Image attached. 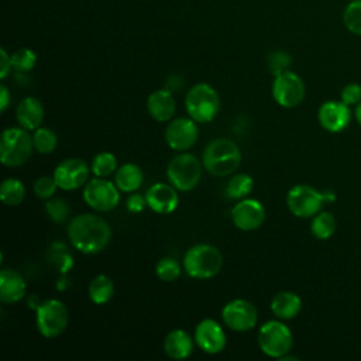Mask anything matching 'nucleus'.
Listing matches in <instances>:
<instances>
[{
    "mask_svg": "<svg viewBox=\"0 0 361 361\" xmlns=\"http://www.w3.org/2000/svg\"><path fill=\"white\" fill-rule=\"evenodd\" d=\"M178 189L169 183H154L145 193L147 206L158 214H169L176 210L179 204Z\"/></svg>",
    "mask_w": 361,
    "mask_h": 361,
    "instance_id": "obj_18",
    "label": "nucleus"
},
{
    "mask_svg": "<svg viewBox=\"0 0 361 361\" xmlns=\"http://www.w3.org/2000/svg\"><path fill=\"white\" fill-rule=\"evenodd\" d=\"M185 107L196 123H210L220 110V97L207 83H196L185 97Z\"/></svg>",
    "mask_w": 361,
    "mask_h": 361,
    "instance_id": "obj_5",
    "label": "nucleus"
},
{
    "mask_svg": "<svg viewBox=\"0 0 361 361\" xmlns=\"http://www.w3.org/2000/svg\"><path fill=\"white\" fill-rule=\"evenodd\" d=\"M126 206H127V210L131 213H141L147 206V199H145V196H142L140 193H133L127 199Z\"/></svg>",
    "mask_w": 361,
    "mask_h": 361,
    "instance_id": "obj_39",
    "label": "nucleus"
},
{
    "mask_svg": "<svg viewBox=\"0 0 361 361\" xmlns=\"http://www.w3.org/2000/svg\"><path fill=\"white\" fill-rule=\"evenodd\" d=\"M90 168L80 158H68L62 161L54 171L58 188L63 190H76L89 180Z\"/></svg>",
    "mask_w": 361,
    "mask_h": 361,
    "instance_id": "obj_14",
    "label": "nucleus"
},
{
    "mask_svg": "<svg viewBox=\"0 0 361 361\" xmlns=\"http://www.w3.org/2000/svg\"><path fill=\"white\" fill-rule=\"evenodd\" d=\"M71 244L82 254H97L103 251L111 238L109 223L97 214L83 213L71 219L68 224Z\"/></svg>",
    "mask_w": 361,
    "mask_h": 361,
    "instance_id": "obj_1",
    "label": "nucleus"
},
{
    "mask_svg": "<svg viewBox=\"0 0 361 361\" xmlns=\"http://www.w3.org/2000/svg\"><path fill=\"white\" fill-rule=\"evenodd\" d=\"M164 350L165 354L172 360H186L193 353V340L188 331L175 329L165 336Z\"/></svg>",
    "mask_w": 361,
    "mask_h": 361,
    "instance_id": "obj_22",
    "label": "nucleus"
},
{
    "mask_svg": "<svg viewBox=\"0 0 361 361\" xmlns=\"http://www.w3.org/2000/svg\"><path fill=\"white\" fill-rule=\"evenodd\" d=\"M254 188V180L248 173H235L226 185V196L233 200L245 199Z\"/></svg>",
    "mask_w": 361,
    "mask_h": 361,
    "instance_id": "obj_27",
    "label": "nucleus"
},
{
    "mask_svg": "<svg viewBox=\"0 0 361 361\" xmlns=\"http://www.w3.org/2000/svg\"><path fill=\"white\" fill-rule=\"evenodd\" d=\"M317 120L326 131L340 133L350 124V120H351L350 106H347L341 100L324 102L319 107Z\"/></svg>",
    "mask_w": 361,
    "mask_h": 361,
    "instance_id": "obj_17",
    "label": "nucleus"
},
{
    "mask_svg": "<svg viewBox=\"0 0 361 361\" xmlns=\"http://www.w3.org/2000/svg\"><path fill=\"white\" fill-rule=\"evenodd\" d=\"M221 319L230 330L244 333L255 327L258 313L251 302L245 299H233L224 305Z\"/></svg>",
    "mask_w": 361,
    "mask_h": 361,
    "instance_id": "obj_12",
    "label": "nucleus"
},
{
    "mask_svg": "<svg viewBox=\"0 0 361 361\" xmlns=\"http://www.w3.org/2000/svg\"><path fill=\"white\" fill-rule=\"evenodd\" d=\"M32 135L23 127H10L1 133L0 161L4 166H20L25 164L34 151Z\"/></svg>",
    "mask_w": 361,
    "mask_h": 361,
    "instance_id": "obj_4",
    "label": "nucleus"
},
{
    "mask_svg": "<svg viewBox=\"0 0 361 361\" xmlns=\"http://www.w3.org/2000/svg\"><path fill=\"white\" fill-rule=\"evenodd\" d=\"M305 94L306 87L298 73L285 71L275 76L272 82V97L279 106L285 109L296 107L303 102Z\"/></svg>",
    "mask_w": 361,
    "mask_h": 361,
    "instance_id": "obj_10",
    "label": "nucleus"
},
{
    "mask_svg": "<svg viewBox=\"0 0 361 361\" xmlns=\"http://www.w3.org/2000/svg\"><path fill=\"white\" fill-rule=\"evenodd\" d=\"M341 102L347 106H357L361 102V86L357 83H348L341 90Z\"/></svg>",
    "mask_w": 361,
    "mask_h": 361,
    "instance_id": "obj_37",
    "label": "nucleus"
},
{
    "mask_svg": "<svg viewBox=\"0 0 361 361\" xmlns=\"http://www.w3.org/2000/svg\"><path fill=\"white\" fill-rule=\"evenodd\" d=\"M45 212L55 223H65L71 214V207L68 202L62 197H52L48 199L45 203Z\"/></svg>",
    "mask_w": 361,
    "mask_h": 361,
    "instance_id": "obj_34",
    "label": "nucleus"
},
{
    "mask_svg": "<svg viewBox=\"0 0 361 361\" xmlns=\"http://www.w3.org/2000/svg\"><path fill=\"white\" fill-rule=\"evenodd\" d=\"M16 117H17V123L20 127L25 128V130H37L38 127H41L44 117H45V110L42 103L34 97V96H28L24 97L16 110Z\"/></svg>",
    "mask_w": 361,
    "mask_h": 361,
    "instance_id": "obj_20",
    "label": "nucleus"
},
{
    "mask_svg": "<svg viewBox=\"0 0 361 361\" xmlns=\"http://www.w3.org/2000/svg\"><path fill=\"white\" fill-rule=\"evenodd\" d=\"M10 104V92L6 85H0V110L4 111Z\"/></svg>",
    "mask_w": 361,
    "mask_h": 361,
    "instance_id": "obj_41",
    "label": "nucleus"
},
{
    "mask_svg": "<svg viewBox=\"0 0 361 361\" xmlns=\"http://www.w3.org/2000/svg\"><path fill=\"white\" fill-rule=\"evenodd\" d=\"M324 203V193L305 183L290 188L286 196V204L289 212L300 219L313 217L322 210Z\"/></svg>",
    "mask_w": 361,
    "mask_h": 361,
    "instance_id": "obj_9",
    "label": "nucleus"
},
{
    "mask_svg": "<svg viewBox=\"0 0 361 361\" xmlns=\"http://www.w3.org/2000/svg\"><path fill=\"white\" fill-rule=\"evenodd\" d=\"M258 345L261 351L272 358H282L293 345L292 331L279 320H269L259 327Z\"/></svg>",
    "mask_w": 361,
    "mask_h": 361,
    "instance_id": "obj_7",
    "label": "nucleus"
},
{
    "mask_svg": "<svg viewBox=\"0 0 361 361\" xmlns=\"http://www.w3.org/2000/svg\"><path fill=\"white\" fill-rule=\"evenodd\" d=\"M195 341L207 354H219L226 348L227 337L223 327L213 319H203L195 329Z\"/></svg>",
    "mask_w": 361,
    "mask_h": 361,
    "instance_id": "obj_16",
    "label": "nucleus"
},
{
    "mask_svg": "<svg viewBox=\"0 0 361 361\" xmlns=\"http://www.w3.org/2000/svg\"><path fill=\"white\" fill-rule=\"evenodd\" d=\"M58 183L54 176H39L34 185L32 190L39 199H51L56 192Z\"/></svg>",
    "mask_w": 361,
    "mask_h": 361,
    "instance_id": "obj_36",
    "label": "nucleus"
},
{
    "mask_svg": "<svg viewBox=\"0 0 361 361\" xmlns=\"http://www.w3.org/2000/svg\"><path fill=\"white\" fill-rule=\"evenodd\" d=\"M56 248H54V255H52V259H55V264H56V268L61 269V272H66L71 269L72 267V257L69 254L65 252V247L59 243L55 244Z\"/></svg>",
    "mask_w": 361,
    "mask_h": 361,
    "instance_id": "obj_38",
    "label": "nucleus"
},
{
    "mask_svg": "<svg viewBox=\"0 0 361 361\" xmlns=\"http://www.w3.org/2000/svg\"><path fill=\"white\" fill-rule=\"evenodd\" d=\"M83 200L96 212H110L120 202V189L116 183L96 176L85 185Z\"/></svg>",
    "mask_w": 361,
    "mask_h": 361,
    "instance_id": "obj_11",
    "label": "nucleus"
},
{
    "mask_svg": "<svg viewBox=\"0 0 361 361\" xmlns=\"http://www.w3.org/2000/svg\"><path fill=\"white\" fill-rule=\"evenodd\" d=\"M203 166L213 176L231 175L241 162V151L237 144L228 138H216L210 141L203 151Z\"/></svg>",
    "mask_w": 361,
    "mask_h": 361,
    "instance_id": "obj_2",
    "label": "nucleus"
},
{
    "mask_svg": "<svg viewBox=\"0 0 361 361\" xmlns=\"http://www.w3.org/2000/svg\"><path fill=\"white\" fill-rule=\"evenodd\" d=\"M202 176V162L188 152L175 155L166 166V178L172 186L180 192H189L199 183Z\"/></svg>",
    "mask_w": 361,
    "mask_h": 361,
    "instance_id": "obj_6",
    "label": "nucleus"
},
{
    "mask_svg": "<svg viewBox=\"0 0 361 361\" xmlns=\"http://www.w3.org/2000/svg\"><path fill=\"white\" fill-rule=\"evenodd\" d=\"M13 69L18 72H30L37 63V54L30 48H18L11 55Z\"/></svg>",
    "mask_w": 361,
    "mask_h": 361,
    "instance_id": "obj_33",
    "label": "nucleus"
},
{
    "mask_svg": "<svg viewBox=\"0 0 361 361\" xmlns=\"http://www.w3.org/2000/svg\"><path fill=\"white\" fill-rule=\"evenodd\" d=\"M223 267L220 251L212 244H196L183 255V269L193 279H210Z\"/></svg>",
    "mask_w": 361,
    "mask_h": 361,
    "instance_id": "obj_3",
    "label": "nucleus"
},
{
    "mask_svg": "<svg viewBox=\"0 0 361 361\" xmlns=\"http://www.w3.org/2000/svg\"><path fill=\"white\" fill-rule=\"evenodd\" d=\"M302 309V299L290 292L282 290L278 292L271 300V312L281 320L293 319Z\"/></svg>",
    "mask_w": 361,
    "mask_h": 361,
    "instance_id": "obj_23",
    "label": "nucleus"
},
{
    "mask_svg": "<svg viewBox=\"0 0 361 361\" xmlns=\"http://www.w3.org/2000/svg\"><path fill=\"white\" fill-rule=\"evenodd\" d=\"M355 120L361 126V102L355 106Z\"/></svg>",
    "mask_w": 361,
    "mask_h": 361,
    "instance_id": "obj_43",
    "label": "nucleus"
},
{
    "mask_svg": "<svg viewBox=\"0 0 361 361\" xmlns=\"http://www.w3.org/2000/svg\"><path fill=\"white\" fill-rule=\"evenodd\" d=\"M147 110L155 121H169L176 110V103L172 92L169 89L154 90L147 99Z\"/></svg>",
    "mask_w": 361,
    "mask_h": 361,
    "instance_id": "obj_19",
    "label": "nucleus"
},
{
    "mask_svg": "<svg viewBox=\"0 0 361 361\" xmlns=\"http://www.w3.org/2000/svg\"><path fill=\"white\" fill-rule=\"evenodd\" d=\"M199 130L192 117H179L172 120L165 128V141L175 151H188L197 141Z\"/></svg>",
    "mask_w": 361,
    "mask_h": 361,
    "instance_id": "obj_13",
    "label": "nucleus"
},
{
    "mask_svg": "<svg viewBox=\"0 0 361 361\" xmlns=\"http://www.w3.org/2000/svg\"><path fill=\"white\" fill-rule=\"evenodd\" d=\"M324 193V199H326V203L327 202H334V199H336V195L331 192V190H326V192H323Z\"/></svg>",
    "mask_w": 361,
    "mask_h": 361,
    "instance_id": "obj_42",
    "label": "nucleus"
},
{
    "mask_svg": "<svg viewBox=\"0 0 361 361\" xmlns=\"http://www.w3.org/2000/svg\"><path fill=\"white\" fill-rule=\"evenodd\" d=\"M87 293L90 300L94 305L107 303L114 295V283L113 279L107 275H97L92 279L87 288Z\"/></svg>",
    "mask_w": 361,
    "mask_h": 361,
    "instance_id": "obj_25",
    "label": "nucleus"
},
{
    "mask_svg": "<svg viewBox=\"0 0 361 361\" xmlns=\"http://www.w3.org/2000/svg\"><path fill=\"white\" fill-rule=\"evenodd\" d=\"M37 329L45 338L61 336L69 323V312L58 299H47L37 306Z\"/></svg>",
    "mask_w": 361,
    "mask_h": 361,
    "instance_id": "obj_8",
    "label": "nucleus"
},
{
    "mask_svg": "<svg viewBox=\"0 0 361 361\" xmlns=\"http://www.w3.org/2000/svg\"><path fill=\"white\" fill-rule=\"evenodd\" d=\"M25 197V186L17 178H7L0 185V199L7 206H18Z\"/></svg>",
    "mask_w": 361,
    "mask_h": 361,
    "instance_id": "obj_26",
    "label": "nucleus"
},
{
    "mask_svg": "<svg viewBox=\"0 0 361 361\" xmlns=\"http://www.w3.org/2000/svg\"><path fill=\"white\" fill-rule=\"evenodd\" d=\"M144 180V173L141 168L135 164H124L114 173V183L120 189V192H135L140 189Z\"/></svg>",
    "mask_w": 361,
    "mask_h": 361,
    "instance_id": "obj_24",
    "label": "nucleus"
},
{
    "mask_svg": "<svg viewBox=\"0 0 361 361\" xmlns=\"http://www.w3.org/2000/svg\"><path fill=\"white\" fill-rule=\"evenodd\" d=\"M25 279L14 269L3 268L0 272V300L3 303L20 302L25 295Z\"/></svg>",
    "mask_w": 361,
    "mask_h": 361,
    "instance_id": "obj_21",
    "label": "nucleus"
},
{
    "mask_svg": "<svg viewBox=\"0 0 361 361\" xmlns=\"http://www.w3.org/2000/svg\"><path fill=\"white\" fill-rule=\"evenodd\" d=\"M310 231L317 240H327L336 231V219L330 212H319L313 216Z\"/></svg>",
    "mask_w": 361,
    "mask_h": 361,
    "instance_id": "obj_28",
    "label": "nucleus"
},
{
    "mask_svg": "<svg viewBox=\"0 0 361 361\" xmlns=\"http://www.w3.org/2000/svg\"><path fill=\"white\" fill-rule=\"evenodd\" d=\"M265 220V207L259 200L241 199L231 209L233 224L243 231H252L262 226Z\"/></svg>",
    "mask_w": 361,
    "mask_h": 361,
    "instance_id": "obj_15",
    "label": "nucleus"
},
{
    "mask_svg": "<svg viewBox=\"0 0 361 361\" xmlns=\"http://www.w3.org/2000/svg\"><path fill=\"white\" fill-rule=\"evenodd\" d=\"M290 63H292V58L285 51H274L268 55V59H267L268 71L274 76H278L279 73H282L285 71H289Z\"/></svg>",
    "mask_w": 361,
    "mask_h": 361,
    "instance_id": "obj_35",
    "label": "nucleus"
},
{
    "mask_svg": "<svg viewBox=\"0 0 361 361\" xmlns=\"http://www.w3.org/2000/svg\"><path fill=\"white\" fill-rule=\"evenodd\" d=\"M343 23L350 32L361 37V0H351L344 7Z\"/></svg>",
    "mask_w": 361,
    "mask_h": 361,
    "instance_id": "obj_31",
    "label": "nucleus"
},
{
    "mask_svg": "<svg viewBox=\"0 0 361 361\" xmlns=\"http://www.w3.org/2000/svg\"><path fill=\"white\" fill-rule=\"evenodd\" d=\"M34 147L39 154H51L56 149L58 145V137L56 134L47 127H38L34 130Z\"/></svg>",
    "mask_w": 361,
    "mask_h": 361,
    "instance_id": "obj_30",
    "label": "nucleus"
},
{
    "mask_svg": "<svg viewBox=\"0 0 361 361\" xmlns=\"http://www.w3.org/2000/svg\"><path fill=\"white\" fill-rule=\"evenodd\" d=\"M155 275L162 282H173L180 276V264L169 257L161 258L155 265Z\"/></svg>",
    "mask_w": 361,
    "mask_h": 361,
    "instance_id": "obj_32",
    "label": "nucleus"
},
{
    "mask_svg": "<svg viewBox=\"0 0 361 361\" xmlns=\"http://www.w3.org/2000/svg\"><path fill=\"white\" fill-rule=\"evenodd\" d=\"M13 65H11V56L7 54L4 48L0 49V79H6V76L10 73Z\"/></svg>",
    "mask_w": 361,
    "mask_h": 361,
    "instance_id": "obj_40",
    "label": "nucleus"
},
{
    "mask_svg": "<svg viewBox=\"0 0 361 361\" xmlns=\"http://www.w3.org/2000/svg\"><path fill=\"white\" fill-rule=\"evenodd\" d=\"M90 169L94 176L106 178L117 171V161L111 152H99L94 155L90 164Z\"/></svg>",
    "mask_w": 361,
    "mask_h": 361,
    "instance_id": "obj_29",
    "label": "nucleus"
}]
</instances>
